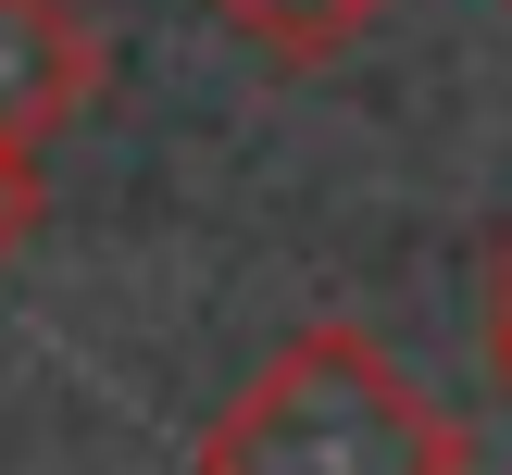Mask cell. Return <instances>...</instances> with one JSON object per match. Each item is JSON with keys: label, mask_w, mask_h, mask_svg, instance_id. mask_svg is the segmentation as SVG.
I'll use <instances>...</instances> for the list:
<instances>
[{"label": "cell", "mask_w": 512, "mask_h": 475, "mask_svg": "<svg viewBox=\"0 0 512 475\" xmlns=\"http://www.w3.org/2000/svg\"><path fill=\"white\" fill-rule=\"evenodd\" d=\"M200 13H213L225 38H250L263 63H338L388 0H200Z\"/></svg>", "instance_id": "3957f363"}, {"label": "cell", "mask_w": 512, "mask_h": 475, "mask_svg": "<svg viewBox=\"0 0 512 475\" xmlns=\"http://www.w3.org/2000/svg\"><path fill=\"white\" fill-rule=\"evenodd\" d=\"M488 375H500V400H512V225H500V250H488Z\"/></svg>", "instance_id": "5b68a950"}, {"label": "cell", "mask_w": 512, "mask_h": 475, "mask_svg": "<svg viewBox=\"0 0 512 475\" xmlns=\"http://www.w3.org/2000/svg\"><path fill=\"white\" fill-rule=\"evenodd\" d=\"M38 213H50V175H38V150H0V263H13V250L38 238Z\"/></svg>", "instance_id": "277c9868"}, {"label": "cell", "mask_w": 512, "mask_h": 475, "mask_svg": "<svg viewBox=\"0 0 512 475\" xmlns=\"http://www.w3.org/2000/svg\"><path fill=\"white\" fill-rule=\"evenodd\" d=\"M100 100V25L75 0H0V150H50Z\"/></svg>", "instance_id": "7a4b0ae2"}, {"label": "cell", "mask_w": 512, "mask_h": 475, "mask_svg": "<svg viewBox=\"0 0 512 475\" xmlns=\"http://www.w3.org/2000/svg\"><path fill=\"white\" fill-rule=\"evenodd\" d=\"M200 475H463V425L363 325H300L200 425Z\"/></svg>", "instance_id": "6da1fadb"}]
</instances>
